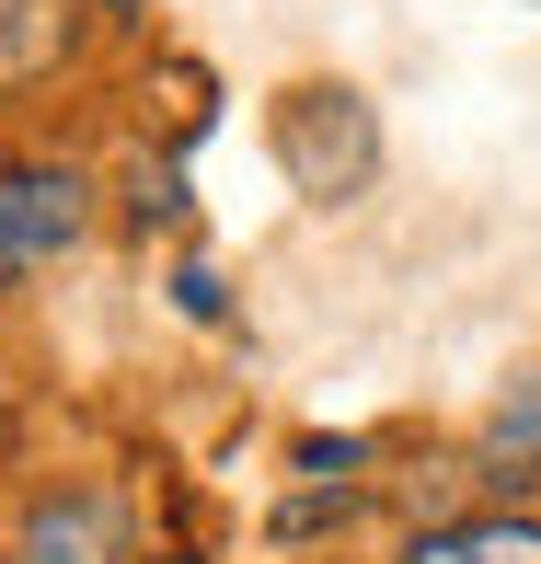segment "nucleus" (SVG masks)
Returning <instances> with one entry per match:
<instances>
[{
  "label": "nucleus",
  "mask_w": 541,
  "mask_h": 564,
  "mask_svg": "<svg viewBox=\"0 0 541 564\" xmlns=\"http://www.w3.org/2000/svg\"><path fill=\"white\" fill-rule=\"evenodd\" d=\"M484 484H541V380H519V392L496 403V426H484Z\"/></svg>",
  "instance_id": "obj_4"
},
{
  "label": "nucleus",
  "mask_w": 541,
  "mask_h": 564,
  "mask_svg": "<svg viewBox=\"0 0 541 564\" xmlns=\"http://www.w3.org/2000/svg\"><path fill=\"white\" fill-rule=\"evenodd\" d=\"M392 564H541V519L530 507H484V519H437L415 530Z\"/></svg>",
  "instance_id": "obj_3"
},
{
  "label": "nucleus",
  "mask_w": 541,
  "mask_h": 564,
  "mask_svg": "<svg viewBox=\"0 0 541 564\" xmlns=\"http://www.w3.org/2000/svg\"><path fill=\"white\" fill-rule=\"evenodd\" d=\"M0 564H139V507L116 484H46Z\"/></svg>",
  "instance_id": "obj_2"
},
{
  "label": "nucleus",
  "mask_w": 541,
  "mask_h": 564,
  "mask_svg": "<svg viewBox=\"0 0 541 564\" xmlns=\"http://www.w3.org/2000/svg\"><path fill=\"white\" fill-rule=\"evenodd\" d=\"M82 242H93V173H82V162H35V150H12V162H0V289L69 265Z\"/></svg>",
  "instance_id": "obj_1"
},
{
  "label": "nucleus",
  "mask_w": 541,
  "mask_h": 564,
  "mask_svg": "<svg viewBox=\"0 0 541 564\" xmlns=\"http://www.w3.org/2000/svg\"><path fill=\"white\" fill-rule=\"evenodd\" d=\"M0 35H12V82H23L82 35V0H0Z\"/></svg>",
  "instance_id": "obj_5"
}]
</instances>
